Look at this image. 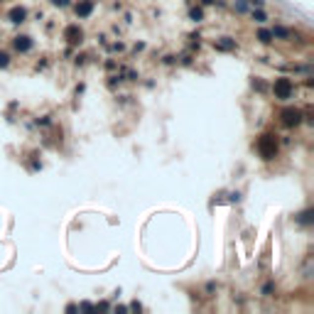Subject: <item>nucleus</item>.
<instances>
[{
  "instance_id": "obj_9",
  "label": "nucleus",
  "mask_w": 314,
  "mask_h": 314,
  "mask_svg": "<svg viewBox=\"0 0 314 314\" xmlns=\"http://www.w3.org/2000/svg\"><path fill=\"white\" fill-rule=\"evenodd\" d=\"M295 224H300V226H312L314 224V209H305V211L295 214Z\"/></svg>"
},
{
  "instance_id": "obj_21",
  "label": "nucleus",
  "mask_w": 314,
  "mask_h": 314,
  "mask_svg": "<svg viewBox=\"0 0 314 314\" xmlns=\"http://www.w3.org/2000/svg\"><path fill=\"white\" fill-rule=\"evenodd\" d=\"M201 2H204V5H214L216 0H201Z\"/></svg>"
},
{
  "instance_id": "obj_2",
  "label": "nucleus",
  "mask_w": 314,
  "mask_h": 314,
  "mask_svg": "<svg viewBox=\"0 0 314 314\" xmlns=\"http://www.w3.org/2000/svg\"><path fill=\"white\" fill-rule=\"evenodd\" d=\"M272 96H275L277 101L292 98V96H295V84H292V79H287V76L275 79V84H272Z\"/></svg>"
},
{
  "instance_id": "obj_3",
  "label": "nucleus",
  "mask_w": 314,
  "mask_h": 314,
  "mask_svg": "<svg viewBox=\"0 0 314 314\" xmlns=\"http://www.w3.org/2000/svg\"><path fill=\"white\" fill-rule=\"evenodd\" d=\"M302 118H305V113H302L300 108H295V106H287V108L280 111V123H282L285 128L302 126Z\"/></svg>"
},
{
  "instance_id": "obj_17",
  "label": "nucleus",
  "mask_w": 314,
  "mask_h": 314,
  "mask_svg": "<svg viewBox=\"0 0 314 314\" xmlns=\"http://www.w3.org/2000/svg\"><path fill=\"white\" fill-rule=\"evenodd\" d=\"M52 2H54V5H57V7H66V5H69V2H71V0H52Z\"/></svg>"
},
{
  "instance_id": "obj_18",
  "label": "nucleus",
  "mask_w": 314,
  "mask_h": 314,
  "mask_svg": "<svg viewBox=\"0 0 314 314\" xmlns=\"http://www.w3.org/2000/svg\"><path fill=\"white\" fill-rule=\"evenodd\" d=\"M128 310H133V312H140V310H142V305H140V302H133Z\"/></svg>"
},
{
  "instance_id": "obj_8",
  "label": "nucleus",
  "mask_w": 314,
  "mask_h": 314,
  "mask_svg": "<svg viewBox=\"0 0 314 314\" xmlns=\"http://www.w3.org/2000/svg\"><path fill=\"white\" fill-rule=\"evenodd\" d=\"M214 47H216V49H221V52H233L238 45H236V40H233V37H219V40L214 42Z\"/></svg>"
},
{
  "instance_id": "obj_10",
  "label": "nucleus",
  "mask_w": 314,
  "mask_h": 314,
  "mask_svg": "<svg viewBox=\"0 0 314 314\" xmlns=\"http://www.w3.org/2000/svg\"><path fill=\"white\" fill-rule=\"evenodd\" d=\"M270 32H272V40H290L292 37V32L287 27H282V25H275Z\"/></svg>"
},
{
  "instance_id": "obj_15",
  "label": "nucleus",
  "mask_w": 314,
  "mask_h": 314,
  "mask_svg": "<svg viewBox=\"0 0 314 314\" xmlns=\"http://www.w3.org/2000/svg\"><path fill=\"white\" fill-rule=\"evenodd\" d=\"M7 66H10V54L0 52V69H7Z\"/></svg>"
},
{
  "instance_id": "obj_7",
  "label": "nucleus",
  "mask_w": 314,
  "mask_h": 314,
  "mask_svg": "<svg viewBox=\"0 0 314 314\" xmlns=\"http://www.w3.org/2000/svg\"><path fill=\"white\" fill-rule=\"evenodd\" d=\"M7 20H10L12 25H20V22H25V20H27V10H25L22 5H15V7H10V10H7Z\"/></svg>"
},
{
  "instance_id": "obj_4",
  "label": "nucleus",
  "mask_w": 314,
  "mask_h": 314,
  "mask_svg": "<svg viewBox=\"0 0 314 314\" xmlns=\"http://www.w3.org/2000/svg\"><path fill=\"white\" fill-rule=\"evenodd\" d=\"M64 40H66L71 47H76V45L84 42V30H81L79 25H66V27H64Z\"/></svg>"
},
{
  "instance_id": "obj_13",
  "label": "nucleus",
  "mask_w": 314,
  "mask_h": 314,
  "mask_svg": "<svg viewBox=\"0 0 314 314\" xmlns=\"http://www.w3.org/2000/svg\"><path fill=\"white\" fill-rule=\"evenodd\" d=\"M233 10H236V12H241V15H243V12H248V0H236V2H233Z\"/></svg>"
},
{
  "instance_id": "obj_12",
  "label": "nucleus",
  "mask_w": 314,
  "mask_h": 314,
  "mask_svg": "<svg viewBox=\"0 0 314 314\" xmlns=\"http://www.w3.org/2000/svg\"><path fill=\"white\" fill-rule=\"evenodd\" d=\"M189 20L201 22V20H204V10H201V7H191V10H189Z\"/></svg>"
},
{
  "instance_id": "obj_6",
  "label": "nucleus",
  "mask_w": 314,
  "mask_h": 314,
  "mask_svg": "<svg viewBox=\"0 0 314 314\" xmlns=\"http://www.w3.org/2000/svg\"><path fill=\"white\" fill-rule=\"evenodd\" d=\"M12 49L20 52V54L30 52V49H32V37H27V35H17V37L12 40Z\"/></svg>"
},
{
  "instance_id": "obj_11",
  "label": "nucleus",
  "mask_w": 314,
  "mask_h": 314,
  "mask_svg": "<svg viewBox=\"0 0 314 314\" xmlns=\"http://www.w3.org/2000/svg\"><path fill=\"white\" fill-rule=\"evenodd\" d=\"M255 40H258V42H263V45H270V42H272V32H270L268 27H263V30H258Z\"/></svg>"
},
{
  "instance_id": "obj_19",
  "label": "nucleus",
  "mask_w": 314,
  "mask_h": 314,
  "mask_svg": "<svg viewBox=\"0 0 314 314\" xmlns=\"http://www.w3.org/2000/svg\"><path fill=\"white\" fill-rule=\"evenodd\" d=\"M81 310H86V312H91V310H93V305H91V302H81Z\"/></svg>"
},
{
  "instance_id": "obj_5",
  "label": "nucleus",
  "mask_w": 314,
  "mask_h": 314,
  "mask_svg": "<svg viewBox=\"0 0 314 314\" xmlns=\"http://www.w3.org/2000/svg\"><path fill=\"white\" fill-rule=\"evenodd\" d=\"M93 7H96V2H93V0H79V2L74 5V12H76V17H79V20H86V17H91Z\"/></svg>"
},
{
  "instance_id": "obj_16",
  "label": "nucleus",
  "mask_w": 314,
  "mask_h": 314,
  "mask_svg": "<svg viewBox=\"0 0 314 314\" xmlns=\"http://www.w3.org/2000/svg\"><path fill=\"white\" fill-rule=\"evenodd\" d=\"M272 290H275V285H272V282H268V285L263 287V295H265V297H270V292H272Z\"/></svg>"
},
{
  "instance_id": "obj_20",
  "label": "nucleus",
  "mask_w": 314,
  "mask_h": 314,
  "mask_svg": "<svg viewBox=\"0 0 314 314\" xmlns=\"http://www.w3.org/2000/svg\"><path fill=\"white\" fill-rule=\"evenodd\" d=\"M253 5H258V7H263V2H265V0H251Z\"/></svg>"
},
{
  "instance_id": "obj_1",
  "label": "nucleus",
  "mask_w": 314,
  "mask_h": 314,
  "mask_svg": "<svg viewBox=\"0 0 314 314\" xmlns=\"http://www.w3.org/2000/svg\"><path fill=\"white\" fill-rule=\"evenodd\" d=\"M255 147H258V155H260L263 160H275V157H277V137H275L272 133L260 135L258 142H255Z\"/></svg>"
},
{
  "instance_id": "obj_14",
  "label": "nucleus",
  "mask_w": 314,
  "mask_h": 314,
  "mask_svg": "<svg viewBox=\"0 0 314 314\" xmlns=\"http://www.w3.org/2000/svg\"><path fill=\"white\" fill-rule=\"evenodd\" d=\"M253 20H255V22H265V20H268V15H265V10H263V7H258V10H253Z\"/></svg>"
}]
</instances>
